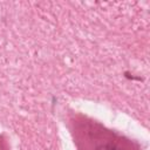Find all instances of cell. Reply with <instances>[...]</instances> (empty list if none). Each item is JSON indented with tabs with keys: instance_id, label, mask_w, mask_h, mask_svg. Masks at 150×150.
<instances>
[{
	"instance_id": "obj_1",
	"label": "cell",
	"mask_w": 150,
	"mask_h": 150,
	"mask_svg": "<svg viewBox=\"0 0 150 150\" xmlns=\"http://www.w3.org/2000/svg\"><path fill=\"white\" fill-rule=\"evenodd\" d=\"M100 150H122L120 146H117V145H115V144H105V145H103Z\"/></svg>"
}]
</instances>
